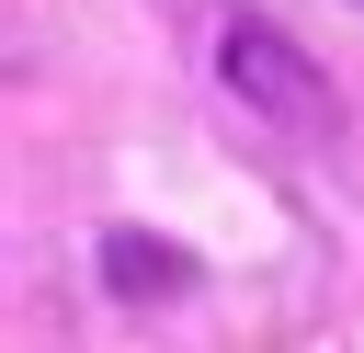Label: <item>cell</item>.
<instances>
[{
    "mask_svg": "<svg viewBox=\"0 0 364 353\" xmlns=\"http://www.w3.org/2000/svg\"><path fill=\"white\" fill-rule=\"evenodd\" d=\"M216 68H228V91H239L250 114H273V125H318V114H330L318 68H307V57H296V46L273 34V23H250V11H239V23L216 34Z\"/></svg>",
    "mask_w": 364,
    "mask_h": 353,
    "instance_id": "obj_1",
    "label": "cell"
},
{
    "mask_svg": "<svg viewBox=\"0 0 364 353\" xmlns=\"http://www.w3.org/2000/svg\"><path fill=\"white\" fill-rule=\"evenodd\" d=\"M102 273H114V296H182V285H193V251L114 228V239H102Z\"/></svg>",
    "mask_w": 364,
    "mask_h": 353,
    "instance_id": "obj_2",
    "label": "cell"
},
{
    "mask_svg": "<svg viewBox=\"0 0 364 353\" xmlns=\"http://www.w3.org/2000/svg\"><path fill=\"white\" fill-rule=\"evenodd\" d=\"M353 11H364V0H353Z\"/></svg>",
    "mask_w": 364,
    "mask_h": 353,
    "instance_id": "obj_3",
    "label": "cell"
}]
</instances>
